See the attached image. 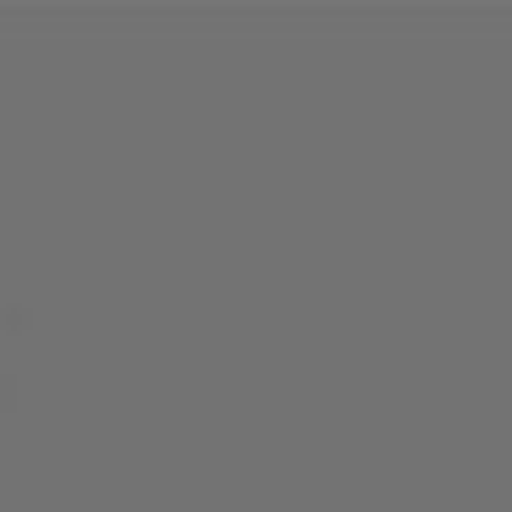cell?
<instances>
[]
</instances>
